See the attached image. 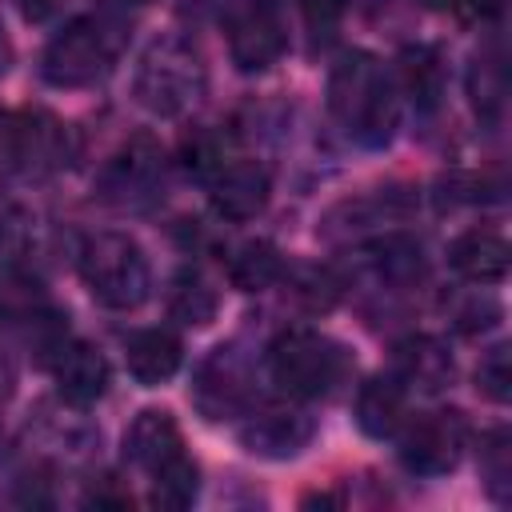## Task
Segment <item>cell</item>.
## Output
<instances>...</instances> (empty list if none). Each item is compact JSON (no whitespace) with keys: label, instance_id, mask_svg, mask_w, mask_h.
Listing matches in <instances>:
<instances>
[{"label":"cell","instance_id":"7402d4cb","mask_svg":"<svg viewBox=\"0 0 512 512\" xmlns=\"http://www.w3.org/2000/svg\"><path fill=\"white\" fill-rule=\"evenodd\" d=\"M216 308H220V300H216V292L208 288L204 276L180 272V276L172 280V288H168V316H172L176 324H184V328H204V324L216 320Z\"/></svg>","mask_w":512,"mask_h":512},{"label":"cell","instance_id":"3957f363","mask_svg":"<svg viewBox=\"0 0 512 512\" xmlns=\"http://www.w3.org/2000/svg\"><path fill=\"white\" fill-rule=\"evenodd\" d=\"M208 88V68L200 48L188 36H156L132 72V96L152 116H184L192 104H200Z\"/></svg>","mask_w":512,"mask_h":512},{"label":"cell","instance_id":"6da1fadb","mask_svg":"<svg viewBox=\"0 0 512 512\" xmlns=\"http://www.w3.org/2000/svg\"><path fill=\"white\" fill-rule=\"evenodd\" d=\"M328 112L360 148H384L400 120L396 80L372 52H344L328 72Z\"/></svg>","mask_w":512,"mask_h":512},{"label":"cell","instance_id":"8fae6325","mask_svg":"<svg viewBox=\"0 0 512 512\" xmlns=\"http://www.w3.org/2000/svg\"><path fill=\"white\" fill-rule=\"evenodd\" d=\"M316 436V420L300 404H260L244 412L240 444L260 460H292Z\"/></svg>","mask_w":512,"mask_h":512},{"label":"cell","instance_id":"83f0119b","mask_svg":"<svg viewBox=\"0 0 512 512\" xmlns=\"http://www.w3.org/2000/svg\"><path fill=\"white\" fill-rule=\"evenodd\" d=\"M476 392L488 396L492 404H508L512 396V364H508V344H496L480 356L476 364Z\"/></svg>","mask_w":512,"mask_h":512},{"label":"cell","instance_id":"484cf974","mask_svg":"<svg viewBox=\"0 0 512 512\" xmlns=\"http://www.w3.org/2000/svg\"><path fill=\"white\" fill-rule=\"evenodd\" d=\"M284 280L292 300L308 312H328L340 296V280L328 268H284Z\"/></svg>","mask_w":512,"mask_h":512},{"label":"cell","instance_id":"836d02e7","mask_svg":"<svg viewBox=\"0 0 512 512\" xmlns=\"http://www.w3.org/2000/svg\"><path fill=\"white\" fill-rule=\"evenodd\" d=\"M256 4H268V8H280V0H256Z\"/></svg>","mask_w":512,"mask_h":512},{"label":"cell","instance_id":"8992f818","mask_svg":"<svg viewBox=\"0 0 512 512\" xmlns=\"http://www.w3.org/2000/svg\"><path fill=\"white\" fill-rule=\"evenodd\" d=\"M192 408L220 424V420H236L252 408L256 396V380H252V360L244 356L240 344H220L212 348L196 372H192Z\"/></svg>","mask_w":512,"mask_h":512},{"label":"cell","instance_id":"d4e9b609","mask_svg":"<svg viewBox=\"0 0 512 512\" xmlns=\"http://www.w3.org/2000/svg\"><path fill=\"white\" fill-rule=\"evenodd\" d=\"M444 308H448L452 328H456V332H464V336L488 332V328L500 320V304H496V296H488V292H484V284L464 288V292H460V296H452Z\"/></svg>","mask_w":512,"mask_h":512},{"label":"cell","instance_id":"277c9868","mask_svg":"<svg viewBox=\"0 0 512 512\" xmlns=\"http://www.w3.org/2000/svg\"><path fill=\"white\" fill-rule=\"evenodd\" d=\"M268 372L284 396L320 400L348 376V352L316 328H284L268 344Z\"/></svg>","mask_w":512,"mask_h":512},{"label":"cell","instance_id":"ba28073f","mask_svg":"<svg viewBox=\"0 0 512 512\" xmlns=\"http://www.w3.org/2000/svg\"><path fill=\"white\" fill-rule=\"evenodd\" d=\"M164 180H168L164 148L152 136H132L108 160V168L100 176V196L120 208H140V204H152L156 196H164Z\"/></svg>","mask_w":512,"mask_h":512},{"label":"cell","instance_id":"4dcf8cb0","mask_svg":"<svg viewBox=\"0 0 512 512\" xmlns=\"http://www.w3.org/2000/svg\"><path fill=\"white\" fill-rule=\"evenodd\" d=\"M348 0H300V12L312 28H332L340 16H344Z\"/></svg>","mask_w":512,"mask_h":512},{"label":"cell","instance_id":"e575fe53","mask_svg":"<svg viewBox=\"0 0 512 512\" xmlns=\"http://www.w3.org/2000/svg\"><path fill=\"white\" fill-rule=\"evenodd\" d=\"M132 4H156V0H132Z\"/></svg>","mask_w":512,"mask_h":512},{"label":"cell","instance_id":"4fadbf2b","mask_svg":"<svg viewBox=\"0 0 512 512\" xmlns=\"http://www.w3.org/2000/svg\"><path fill=\"white\" fill-rule=\"evenodd\" d=\"M52 380H56V392L76 404V408H88L96 404L104 392H108V380H112V368L104 360V352L88 340H60L56 352H52Z\"/></svg>","mask_w":512,"mask_h":512},{"label":"cell","instance_id":"52a82bcc","mask_svg":"<svg viewBox=\"0 0 512 512\" xmlns=\"http://www.w3.org/2000/svg\"><path fill=\"white\" fill-rule=\"evenodd\" d=\"M468 444V424L452 408L420 412L400 424V464L416 476H444L460 464Z\"/></svg>","mask_w":512,"mask_h":512},{"label":"cell","instance_id":"44dd1931","mask_svg":"<svg viewBox=\"0 0 512 512\" xmlns=\"http://www.w3.org/2000/svg\"><path fill=\"white\" fill-rule=\"evenodd\" d=\"M368 260L376 268L380 280L388 284H416L424 276V256H420V244L408 240V236H376L372 248H368Z\"/></svg>","mask_w":512,"mask_h":512},{"label":"cell","instance_id":"d6a6232c","mask_svg":"<svg viewBox=\"0 0 512 512\" xmlns=\"http://www.w3.org/2000/svg\"><path fill=\"white\" fill-rule=\"evenodd\" d=\"M12 56H16V52H12V40H8V32H4V24H0V76L12 68Z\"/></svg>","mask_w":512,"mask_h":512},{"label":"cell","instance_id":"30bf717a","mask_svg":"<svg viewBox=\"0 0 512 512\" xmlns=\"http://www.w3.org/2000/svg\"><path fill=\"white\" fill-rule=\"evenodd\" d=\"M224 36H228V56L240 72H264L284 56V24L280 8L240 0L224 16Z\"/></svg>","mask_w":512,"mask_h":512},{"label":"cell","instance_id":"f546056e","mask_svg":"<svg viewBox=\"0 0 512 512\" xmlns=\"http://www.w3.org/2000/svg\"><path fill=\"white\" fill-rule=\"evenodd\" d=\"M420 4L432 8V12L464 16V20H480V16H492L496 12V0H420Z\"/></svg>","mask_w":512,"mask_h":512},{"label":"cell","instance_id":"9a60e30c","mask_svg":"<svg viewBox=\"0 0 512 512\" xmlns=\"http://www.w3.org/2000/svg\"><path fill=\"white\" fill-rule=\"evenodd\" d=\"M124 456H128L140 472H148V476H152L156 468H164L168 460L184 456V436H180L176 416L164 412V408H144V412L128 424V432H124Z\"/></svg>","mask_w":512,"mask_h":512},{"label":"cell","instance_id":"5bb4252c","mask_svg":"<svg viewBox=\"0 0 512 512\" xmlns=\"http://www.w3.org/2000/svg\"><path fill=\"white\" fill-rule=\"evenodd\" d=\"M392 376L408 388V392H444L452 380H456V356L452 348L440 340V336H428V332H412L396 344V356H392Z\"/></svg>","mask_w":512,"mask_h":512},{"label":"cell","instance_id":"ac0fdd59","mask_svg":"<svg viewBox=\"0 0 512 512\" xmlns=\"http://www.w3.org/2000/svg\"><path fill=\"white\" fill-rule=\"evenodd\" d=\"M408 412V388L388 372V376H368L356 392V424L364 436L384 440L396 436Z\"/></svg>","mask_w":512,"mask_h":512},{"label":"cell","instance_id":"7a4b0ae2","mask_svg":"<svg viewBox=\"0 0 512 512\" xmlns=\"http://www.w3.org/2000/svg\"><path fill=\"white\" fill-rule=\"evenodd\" d=\"M132 24L116 8H96L68 20L40 56V76L52 88H88L104 80L128 48Z\"/></svg>","mask_w":512,"mask_h":512},{"label":"cell","instance_id":"1f68e13d","mask_svg":"<svg viewBox=\"0 0 512 512\" xmlns=\"http://www.w3.org/2000/svg\"><path fill=\"white\" fill-rule=\"evenodd\" d=\"M64 4H68V0H16L20 16H24V20H32V24H40V20H52V16H56Z\"/></svg>","mask_w":512,"mask_h":512},{"label":"cell","instance_id":"d6986e66","mask_svg":"<svg viewBox=\"0 0 512 512\" xmlns=\"http://www.w3.org/2000/svg\"><path fill=\"white\" fill-rule=\"evenodd\" d=\"M396 64H400L396 92H404L416 112H432L440 104V96H444V84H448V68H444L440 48H432V44H408Z\"/></svg>","mask_w":512,"mask_h":512},{"label":"cell","instance_id":"4316f807","mask_svg":"<svg viewBox=\"0 0 512 512\" xmlns=\"http://www.w3.org/2000/svg\"><path fill=\"white\" fill-rule=\"evenodd\" d=\"M180 164H184L188 176H200V180L208 184V176L224 164V148H220V140H216L208 128H192V132L180 140Z\"/></svg>","mask_w":512,"mask_h":512},{"label":"cell","instance_id":"f1b7e54d","mask_svg":"<svg viewBox=\"0 0 512 512\" xmlns=\"http://www.w3.org/2000/svg\"><path fill=\"white\" fill-rule=\"evenodd\" d=\"M0 308H8L12 316H36L44 308V288L36 276L8 268L0 272Z\"/></svg>","mask_w":512,"mask_h":512},{"label":"cell","instance_id":"cb8c5ba5","mask_svg":"<svg viewBox=\"0 0 512 512\" xmlns=\"http://www.w3.org/2000/svg\"><path fill=\"white\" fill-rule=\"evenodd\" d=\"M480 480L496 504L508 500V492H512V436H508V428H492L480 440Z\"/></svg>","mask_w":512,"mask_h":512},{"label":"cell","instance_id":"603a6c76","mask_svg":"<svg viewBox=\"0 0 512 512\" xmlns=\"http://www.w3.org/2000/svg\"><path fill=\"white\" fill-rule=\"evenodd\" d=\"M148 480H152V504L156 508H188L200 492V468L188 452L168 460L164 468H156Z\"/></svg>","mask_w":512,"mask_h":512},{"label":"cell","instance_id":"2e32d148","mask_svg":"<svg viewBox=\"0 0 512 512\" xmlns=\"http://www.w3.org/2000/svg\"><path fill=\"white\" fill-rule=\"evenodd\" d=\"M508 240L492 228H468L448 244V264L468 284H500L508 276Z\"/></svg>","mask_w":512,"mask_h":512},{"label":"cell","instance_id":"9c48e42d","mask_svg":"<svg viewBox=\"0 0 512 512\" xmlns=\"http://www.w3.org/2000/svg\"><path fill=\"white\" fill-rule=\"evenodd\" d=\"M64 124L48 112L0 116V172H44L64 160Z\"/></svg>","mask_w":512,"mask_h":512},{"label":"cell","instance_id":"7c38bea8","mask_svg":"<svg viewBox=\"0 0 512 512\" xmlns=\"http://www.w3.org/2000/svg\"><path fill=\"white\" fill-rule=\"evenodd\" d=\"M208 200L220 220H256L272 200V176L260 160H224L208 176Z\"/></svg>","mask_w":512,"mask_h":512},{"label":"cell","instance_id":"ffe728a7","mask_svg":"<svg viewBox=\"0 0 512 512\" xmlns=\"http://www.w3.org/2000/svg\"><path fill=\"white\" fill-rule=\"evenodd\" d=\"M228 280L240 292H264L284 280V256L276 252V244L252 240V244L236 248V256L228 260Z\"/></svg>","mask_w":512,"mask_h":512},{"label":"cell","instance_id":"5b68a950","mask_svg":"<svg viewBox=\"0 0 512 512\" xmlns=\"http://www.w3.org/2000/svg\"><path fill=\"white\" fill-rule=\"evenodd\" d=\"M80 280L88 296L112 312L140 308L152 288L148 256L124 232H96L80 244Z\"/></svg>","mask_w":512,"mask_h":512},{"label":"cell","instance_id":"e0dca14e","mask_svg":"<svg viewBox=\"0 0 512 512\" xmlns=\"http://www.w3.org/2000/svg\"><path fill=\"white\" fill-rule=\"evenodd\" d=\"M180 360H184V348H180L176 332H168V328H140L124 344V364H128L132 380L144 388L172 380Z\"/></svg>","mask_w":512,"mask_h":512}]
</instances>
